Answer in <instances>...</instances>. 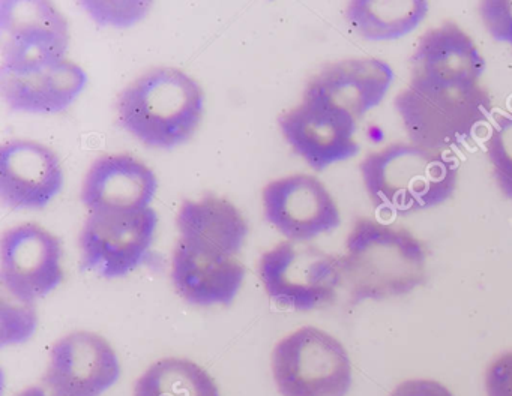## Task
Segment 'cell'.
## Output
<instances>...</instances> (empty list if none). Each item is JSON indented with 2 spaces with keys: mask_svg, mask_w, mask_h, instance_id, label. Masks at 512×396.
Instances as JSON below:
<instances>
[{
  "mask_svg": "<svg viewBox=\"0 0 512 396\" xmlns=\"http://www.w3.org/2000/svg\"><path fill=\"white\" fill-rule=\"evenodd\" d=\"M0 291V344L10 347L29 341L38 326L35 303L17 299L4 288Z\"/></svg>",
  "mask_w": 512,
  "mask_h": 396,
  "instance_id": "cell-23",
  "label": "cell"
},
{
  "mask_svg": "<svg viewBox=\"0 0 512 396\" xmlns=\"http://www.w3.org/2000/svg\"><path fill=\"white\" fill-rule=\"evenodd\" d=\"M491 174L500 194L512 203V113H502L485 141Z\"/></svg>",
  "mask_w": 512,
  "mask_h": 396,
  "instance_id": "cell-22",
  "label": "cell"
},
{
  "mask_svg": "<svg viewBox=\"0 0 512 396\" xmlns=\"http://www.w3.org/2000/svg\"><path fill=\"white\" fill-rule=\"evenodd\" d=\"M425 0H352L344 9L350 29L370 42L397 41L427 18Z\"/></svg>",
  "mask_w": 512,
  "mask_h": 396,
  "instance_id": "cell-20",
  "label": "cell"
},
{
  "mask_svg": "<svg viewBox=\"0 0 512 396\" xmlns=\"http://www.w3.org/2000/svg\"><path fill=\"white\" fill-rule=\"evenodd\" d=\"M62 186L61 159L46 144L16 138L0 147V198L10 209H44Z\"/></svg>",
  "mask_w": 512,
  "mask_h": 396,
  "instance_id": "cell-14",
  "label": "cell"
},
{
  "mask_svg": "<svg viewBox=\"0 0 512 396\" xmlns=\"http://www.w3.org/2000/svg\"><path fill=\"white\" fill-rule=\"evenodd\" d=\"M89 17L101 26L131 27L142 21L151 11L152 3L143 0L128 2H103V0H86L80 2Z\"/></svg>",
  "mask_w": 512,
  "mask_h": 396,
  "instance_id": "cell-24",
  "label": "cell"
},
{
  "mask_svg": "<svg viewBox=\"0 0 512 396\" xmlns=\"http://www.w3.org/2000/svg\"><path fill=\"white\" fill-rule=\"evenodd\" d=\"M266 221L290 242L307 243L340 225L334 197L322 180L311 174H290L263 188Z\"/></svg>",
  "mask_w": 512,
  "mask_h": 396,
  "instance_id": "cell-11",
  "label": "cell"
},
{
  "mask_svg": "<svg viewBox=\"0 0 512 396\" xmlns=\"http://www.w3.org/2000/svg\"><path fill=\"white\" fill-rule=\"evenodd\" d=\"M394 83V69L376 57L328 63L308 80L304 92L328 99L356 120L382 104Z\"/></svg>",
  "mask_w": 512,
  "mask_h": 396,
  "instance_id": "cell-17",
  "label": "cell"
},
{
  "mask_svg": "<svg viewBox=\"0 0 512 396\" xmlns=\"http://www.w3.org/2000/svg\"><path fill=\"white\" fill-rule=\"evenodd\" d=\"M70 41L67 18L53 3L0 2V68L25 71L64 60Z\"/></svg>",
  "mask_w": 512,
  "mask_h": 396,
  "instance_id": "cell-7",
  "label": "cell"
},
{
  "mask_svg": "<svg viewBox=\"0 0 512 396\" xmlns=\"http://www.w3.org/2000/svg\"><path fill=\"white\" fill-rule=\"evenodd\" d=\"M245 279L235 258L203 254L178 240L172 258V282L185 302L194 306H229Z\"/></svg>",
  "mask_w": 512,
  "mask_h": 396,
  "instance_id": "cell-19",
  "label": "cell"
},
{
  "mask_svg": "<svg viewBox=\"0 0 512 396\" xmlns=\"http://www.w3.org/2000/svg\"><path fill=\"white\" fill-rule=\"evenodd\" d=\"M116 111L122 128L140 143L169 150L196 134L205 111V93L187 72L158 66L119 93Z\"/></svg>",
  "mask_w": 512,
  "mask_h": 396,
  "instance_id": "cell-3",
  "label": "cell"
},
{
  "mask_svg": "<svg viewBox=\"0 0 512 396\" xmlns=\"http://www.w3.org/2000/svg\"><path fill=\"white\" fill-rule=\"evenodd\" d=\"M487 62L472 36L455 21H443L419 36L409 59V84L418 87H475Z\"/></svg>",
  "mask_w": 512,
  "mask_h": 396,
  "instance_id": "cell-13",
  "label": "cell"
},
{
  "mask_svg": "<svg viewBox=\"0 0 512 396\" xmlns=\"http://www.w3.org/2000/svg\"><path fill=\"white\" fill-rule=\"evenodd\" d=\"M133 396H221L214 378L193 360L164 357L134 384Z\"/></svg>",
  "mask_w": 512,
  "mask_h": 396,
  "instance_id": "cell-21",
  "label": "cell"
},
{
  "mask_svg": "<svg viewBox=\"0 0 512 396\" xmlns=\"http://www.w3.org/2000/svg\"><path fill=\"white\" fill-rule=\"evenodd\" d=\"M344 246L343 287L352 303L406 296L427 281V249L406 228L362 216Z\"/></svg>",
  "mask_w": 512,
  "mask_h": 396,
  "instance_id": "cell-1",
  "label": "cell"
},
{
  "mask_svg": "<svg viewBox=\"0 0 512 396\" xmlns=\"http://www.w3.org/2000/svg\"><path fill=\"white\" fill-rule=\"evenodd\" d=\"M176 225L181 242L217 258H235L248 236V224L241 210L215 194L182 201Z\"/></svg>",
  "mask_w": 512,
  "mask_h": 396,
  "instance_id": "cell-18",
  "label": "cell"
},
{
  "mask_svg": "<svg viewBox=\"0 0 512 396\" xmlns=\"http://www.w3.org/2000/svg\"><path fill=\"white\" fill-rule=\"evenodd\" d=\"M157 188V176L145 162L118 153L101 156L89 167L80 197L89 213L134 215L151 209Z\"/></svg>",
  "mask_w": 512,
  "mask_h": 396,
  "instance_id": "cell-15",
  "label": "cell"
},
{
  "mask_svg": "<svg viewBox=\"0 0 512 396\" xmlns=\"http://www.w3.org/2000/svg\"><path fill=\"white\" fill-rule=\"evenodd\" d=\"M389 396H454V393L439 381L412 378L398 384Z\"/></svg>",
  "mask_w": 512,
  "mask_h": 396,
  "instance_id": "cell-27",
  "label": "cell"
},
{
  "mask_svg": "<svg viewBox=\"0 0 512 396\" xmlns=\"http://www.w3.org/2000/svg\"><path fill=\"white\" fill-rule=\"evenodd\" d=\"M362 183L376 209L412 215L454 197L458 168L445 152L398 141L368 153L359 164Z\"/></svg>",
  "mask_w": 512,
  "mask_h": 396,
  "instance_id": "cell-2",
  "label": "cell"
},
{
  "mask_svg": "<svg viewBox=\"0 0 512 396\" xmlns=\"http://www.w3.org/2000/svg\"><path fill=\"white\" fill-rule=\"evenodd\" d=\"M356 123L343 108L308 92L278 119L289 146L316 171L349 161L359 152Z\"/></svg>",
  "mask_w": 512,
  "mask_h": 396,
  "instance_id": "cell-8",
  "label": "cell"
},
{
  "mask_svg": "<svg viewBox=\"0 0 512 396\" xmlns=\"http://www.w3.org/2000/svg\"><path fill=\"white\" fill-rule=\"evenodd\" d=\"M16 396H56L55 393L50 392L43 383L38 386H29L26 389L20 390Z\"/></svg>",
  "mask_w": 512,
  "mask_h": 396,
  "instance_id": "cell-28",
  "label": "cell"
},
{
  "mask_svg": "<svg viewBox=\"0 0 512 396\" xmlns=\"http://www.w3.org/2000/svg\"><path fill=\"white\" fill-rule=\"evenodd\" d=\"M119 377L121 363L110 342L76 330L53 344L43 384L56 396H103Z\"/></svg>",
  "mask_w": 512,
  "mask_h": 396,
  "instance_id": "cell-12",
  "label": "cell"
},
{
  "mask_svg": "<svg viewBox=\"0 0 512 396\" xmlns=\"http://www.w3.org/2000/svg\"><path fill=\"white\" fill-rule=\"evenodd\" d=\"M271 369L281 396H346L352 387L346 347L319 327L284 336L272 350Z\"/></svg>",
  "mask_w": 512,
  "mask_h": 396,
  "instance_id": "cell-5",
  "label": "cell"
},
{
  "mask_svg": "<svg viewBox=\"0 0 512 396\" xmlns=\"http://www.w3.org/2000/svg\"><path fill=\"white\" fill-rule=\"evenodd\" d=\"M478 14L491 39L512 50V0H484L478 5Z\"/></svg>",
  "mask_w": 512,
  "mask_h": 396,
  "instance_id": "cell-25",
  "label": "cell"
},
{
  "mask_svg": "<svg viewBox=\"0 0 512 396\" xmlns=\"http://www.w3.org/2000/svg\"><path fill=\"white\" fill-rule=\"evenodd\" d=\"M484 387L487 396H512V350L491 360L485 371Z\"/></svg>",
  "mask_w": 512,
  "mask_h": 396,
  "instance_id": "cell-26",
  "label": "cell"
},
{
  "mask_svg": "<svg viewBox=\"0 0 512 396\" xmlns=\"http://www.w3.org/2000/svg\"><path fill=\"white\" fill-rule=\"evenodd\" d=\"M395 111L412 143L443 152L472 137L490 116L493 101L484 86L418 87L401 90Z\"/></svg>",
  "mask_w": 512,
  "mask_h": 396,
  "instance_id": "cell-4",
  "label": "cell"
},
{
  "mask_svg": "<svg viewBox=\"0 0 512 396\" xmlns=\"http://www.w3.org/2000/svg\"><path fill=\"white\" fill-rule=\"evenodd\" d=\"M62 281V243L56 234L34 222L5 231L0 239V288L35 303Z\"/></svg>",
  "mask_w": 512,
  "mask_h": 396,
  "instance_id": "cell-9",
  "label": "cell"
},
{
  "mask_svg": "<svg viewBox=\"0 0 512 396\" xmlns=\"http://www.w3.org/2000/svg\"><path fill=\"white\" fill-rule=\"evenodd\" d=\"M86 83L85 69L68 59L25 71L0 68L2 98L19 113H61L79 98Z\"/></svg>",
  "mask_w": 512,
  "mask_h": 396,
  "instance_id": "cell-16",
  "label": "cell"
},
{
  "mask_svg": "<svg viewBox=\"0 0 512 396\" xmlns=\"http://www.w3.org/2000/svg\"><path fill=\"white\" fill-rule=\"evenodd\" d=\"M155 210L134 215L88 213L79 236L83 269L101 278H122L133 272L154 242Z\"/></svg>",
  "mask_w": 512,
  "mask_h": 396,
  "instance_id": "cell-10",
  "label": "cell"
},
{
  "mask_svg": "<svg viewBox=\"0 0 512 396\" xmlns=\"http://www.w3.org/2000/svg\"><path fill=\"white\" fill-rule=\"evenodd\" d=\"M259 276L268 296L295 311H313L343 287L341 257L308 243L281 242L260 258Z\"/></svg>",
  "mask_w": 512,
  "mask_h": 396,
  "instance_id": "cell-6",
  "label": "cell"
}]
</instances>
